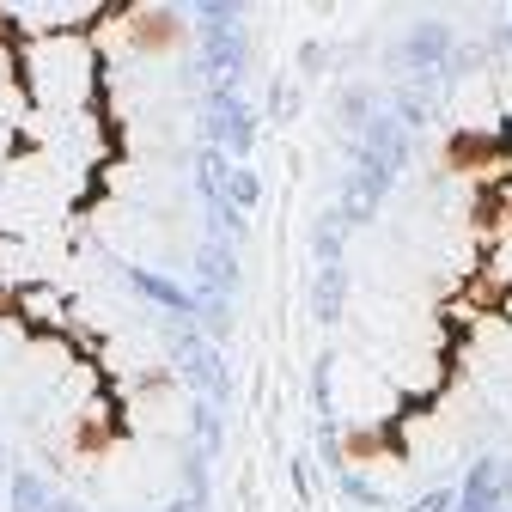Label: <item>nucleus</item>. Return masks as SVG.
I'll list each match as a JSON object with an SVG mask.
<instances>
[{
    "label": "nucleus",
    "instance_id": "obj_15",
    "mask_svg": "<svg viewBox=\"0 0 512 512\" xmlns=\"http://www.w3.org/2000/svg\"><path fill=\"white\" fill-rule=\"evenodd\" d=\"M330 378H336V360H330V354H317V360H311V409H317V421H336Z\"/></svg>",
    "mask_w": 512,
    "mask_h": 512
},
{
    "label": "nucleus",
    "instance_id": "obj_21",
    "mask_svg": "<svg viewBox=\"0 0 512 512\" xmlns=\"http://www.w3.org/2000/svg\"><path fill=\"white\" fill-rule=\"evenodd\" d=\"M293 488H299V494H305V500H311V488H317V470H311V464H305V458H299V464H293Z\"/></svg>",
    "mask_w": 512,
    "mask_h": 512
},
{
    "label": "nucleus",
    "instance_id": "obj_16",
    "mask_svg": "<svg viewBox=\"0 0 512 512\" xmlns=\"http://www.w3.org/2000/svg\"><path fill=\"white\" fill-rule=\"evenodd\" d=\"M269 116H275V122H293V116H299V86H293V74H281V80L269 86Z\"/></svg>",
    "mask_w": 512,
    "mask_h": 512
},
{
    "label": "nucleus",
    "instance_id": "obj_18",
    "mask_svg": "<svg viewBox=\"0 0 512 512\" xmlns=\"http://www.w3.org/2000/svg\"><path fill=\"white\" fill-rule=\"evenodd\" d=\"M177 37V13H159V19H141V43H171Z\"/></svg>",
    "mask_w": 512,
    "mask_h": 512
},
{
    "label": "nucleus",
    "instance_id": "obj_9",
    "mask_svg": "<svg viewBox=\"0 0 512 512\" xmlns=\"http://www.w3.org/2000/svg\"><path fill=\"white\" fill-rule=\"evenodd\" d=\"M342 305H348V269L342 263L336 269H317V281H311V317H317V324H336Z\"/></svg>",
    "mask_w": 512,
    "mask_h": 512
},
{
    "label": "nucleus",
    "instance_id": "obj_13",
    "mask_svg": "<svg viewBox=\"0 0 512 512\" xmlns=\"http://www.w3.org/2000/svg\"><path fill=\"white\" fill-rule=\"evenodd\" d=\"M226 177H232V159H226L220 147H202V159H196V183H202V196H208V202H226Z\"/></svg>",
    "mask_w": 512,
    "mask_h": 512
},
{
    "label": "nucleus",
    "instance_id": "obj_5",
    "mask_svg": "<svg viewBox=\"0 0 512 512\" xmlns=\"http://www.w3.org/2000/svg\"><path fill=\"white\" fill-rule=\"evenodd\" d=\"M171 348H177V366H183V378H189V384H196V391L208 397V409H226L232 384H226V366H220V354H214L202 336H189V330H171Z\"/></svg>",
    "mask_w": 512,
    "mask_h": 512
},
{
    "label": "nucleus",
    "instance_id": "obj_2",
    "mask_svg": "<svg viewBox=\"0 0 512 512\" xmlns=\"http://www.w3.org/2000/svg\"><path fill=\"white\" fill-rule=\"evenodd\" d=\"M202 135L208 147H220L226 159H244L256 147V110L238 98V92H208L202 104Z\"/></svg>",
    "mask_w": 512,
    "mask_h": 512
},
{
    "label": "nucleus",
    "instance_id": "obj_24",
    "mask_svg": "<svg viewBox=\"0 0 512 512\" xmlns=\"http://www.w3.org/2000/svg\"><path fill=\"white\" fill-rule=\"evenodd\" d=\"M500 49H512V19H506V25H500Z\"/></svg>",
    "mask_w": 512,
    "mask_h": 512
},
{
    "label": "nucleus",
    "instance_id": "obj_12",
    "mask_svg": "<svg viewBox=\"0 0 512 512\" xmlns=\"http://www.w3.org/2000/svg\"><path fill=\"white\" fill-rule=\"evenodd\" d=\"M7 500H13V512H49V482L37 476V470H13L7 476Z\"/></svg>",
    "mask_w": 512,
    "mask_h": 512
},
{
    "label": "nucleus",
    "instance_id": "obj_11",
    "mask_svg": "<svg viewBox=\"0 0 512 512\" xmlns=\"http://www.w3.org/2000/svg\"><path fill=\"white\" fill-rule=\"evenodd\" d=\"M336 104H342V110H336V116H342V128H348V135H354V147H360V141H366V128L378 122V110H372V92H366V86H342V98H336Z\"/></svg>",
    "mask_w": 512,
    "mask_h": 512
},
{
    "label": "nucleus",
    "instance_id": "obj_7",
    "mask_svg": "<svg viewBox=\"0 0 512 512\" xmlns=\"http://www.w3.org/2000/svg\"><path fill=\"white\" fill-rule=\"evenodd\" d=\"M128 281H135V293L153 299L159 311H171V317H196V287H177V281H165V275H153V269H128Z\"/></svg>",
    "mask_w": 512,
    "mask_h": 512
},
{
    "label": "nucleus",
    "instance_id": "obj_23",
    "mask_svg": "<svg viewBox=\"0 0 512 512\" xmlns=\"http://www.w3.org/2000/svg\"><path fill=\"white\" fill-rule=\"evenodd\" d=\"M49 512H80V506L74 500H49Z\"/></svg>",
    "mask_w": 512,
    "mask_h": 512
},
{
    "label": "nucleus",
    "instance_id": "obj_3",
    "mask_svg": "<svg viewBox=\"0 0 512 512\" xmlns=\"http://www.w3.org/2000/svg\"><path fill=\"white\" fill-rule=\"evenodd\" d=\"M452 49H458V37H452V25H445V19H415L409 31H403V74L409 80H427L433 86V74H445V68H452Z\"/></svg>",
    "mask_w": 512,
    "mask_h": 512
},
{
    "label": "nucleus",
    "instance_id": "obj_6",
    "mask_svg": "<svg viewBox=\"0 0 512 512\" xmlns=\"http://www.w3.org/2000/svg\"><path fill=\"white\" fill-rule=\"evenodd\" d=\"M391 171H378L372 159H354V171H348V183H342V220L354 226V220H372V208L391 196Z\"/></svg>",
    "mask_w": 512,
    "mask_h": 512
},
{
    "label": "nucleus",
    "instance_id": "obj_10",
    "mask_svg": "<svg viewBox=\"0 0 512 512\" xmlns=\"http://www.w3.org/2000/svg\"><path fill=\"white\" fill-rule=\"evenodd\" d=\"M342 238H348L342 208L317 214V226H311V256H317V269H336V263H342Z\"/></svg>",
    "mask_w": 512,
    "mask_h": 512
},
{
    "label": "nucleus",
    "instance_id": "obj_14",
    "mask_svg": "<svg viewBox=\"0 0 512 512\" xmlns=\"http://www.w3.org/2000/svg\"><path fill=\"white\" fill-rule=\"evenodd\" d=\"M226 202H232V214L263 208V177H256L250 165H232V177H226Z\"/></svg>",
    "mask_w": 512,
    "mask_h": 512
},
{
    "label": "nucleus",
    "instance_id": "obj_8",
    "mask_svg": "<svg viewBox=\"0 0 512 512\" xmlns=\"http://www.w3.org/2000/svg\"><path fill=\"white\" fill-rule=\"evenodd\" d=\"M196 287H208V293H232L238 287V256H232L226 238H208L202 244V256H196Z\"/></svg>",
    "mask_w": 512,
    "mask_h": 512
},
{
    "label": "nucleus",
    "instance_id": "obj_22",
    "mask_svg": "<svg viewBox=\"0 0 512 512\" xmlns=\"http://www.w3.org/2000/svg\"><path fill=\"white\" fill-rule=\"evenodd\" d=\"M165 512H202V506H196V500H189V494H183V500H171Z\"/></svg>",
    "mask_w": 512,
    "mask_h": 512
},
{
    "label": "nucleus",
    "instance_id": "obj_26",
    "mask_svg": "<svg viewBox=\"0 0 512 512\" xmlns=\"http://www.w3.org/2000/svg\"><path fill=\"white\" fill-rule=\"evenodd\" d=\"M7 476H13V470H7V445H0V482H7Z\"/></svg>",
    "mask_w": 512,
    "mask_h": 512
},
{
    "label": "nucleus",
    "instance_id": "obj_20",
    "mask_svg": "<svg viewBox=\"0 0 512 512\" xmlns=\"http://www.w3.org/2000/svg\"><path fill=\"white\" fill-rule=\"evenodd\" d=\"M458 506V488H433V494H421L415 506H403V512H452Z\"/></svg>",
    "mask_w": 512,
    "mask_h": 512
},
{
    "label": "nucleus",
    "instance_id": "obj_19",
    "mask_svg": "<svg viewBox=\"0 0 512 512\" xmlns=\"http://www.w3.org/2000/svg\"><path fill=\"white\" fill-rule=\"evenodd\" d=\"M342 494H348V500H360V506H384V494H378L372 482H360L354 470H342Z\"/></svg>",
    "mask_w": 512,
    "mask_h": 512
},
{
    "label": "nucleus",
    "instance_id": "obj_4",
    "mask_svg": "<svg viewBox=\"0 0 512 512\" xmlns=\"http://www.w3.org/2000/svg\"><path fill=\"white\" fill-rule=\"evenodd\" d=\"M506 500H512V458L488 452V458H476L470 476L458 482V506H452V512H506Z\"/></svg>",
    "mask_w": 512,
    "mask_h": 512
},
{
    "label": "nucleus",
    "instance_id": "obj_25",
    "mask_svg": "<svg viewBox=\"0 0 512 512\" xmlns=\"http://www.w3.org/2000/svg\"><path fill=\"white\" fill-rule=\"evenodd\" d=\"M500 141H506V147H512V116H506V122H500Z\"/></svg>",
    "mask_w": 512,
    "mask_h": 512
},
{
    "label": "nucleus",
    "instance_id": "obj_17",
    "mask_svg": "<svg viewBox=\"0 0 512 512\" xmlns=\"http://www.w3.org/2000/svg\"><path fill=\"white\" fill-rule=\"evenodd\" d=\"M196 433H202V445H208V458L220 452V415L208 409V403H196Z\"/></svg>",
    "mask_w": 512,
    "mask_h": 512
},
{
    "label": "nucleus",
    "instance_id": "obj_1",
    "mask_svg": "<svg viewBox=\"0 0 512 512\" xmlns=\"http://www.w3.org/2000/svg\"><path fill=\"white\" fill-rule=\"evenodd\" d=\"M196 31H202V61H208L214 92H238V80H244V55H250L238 7H196Z\"/></svg>",
    "mask_w": 512,
    "mask_h": 512
}]
</instances>
